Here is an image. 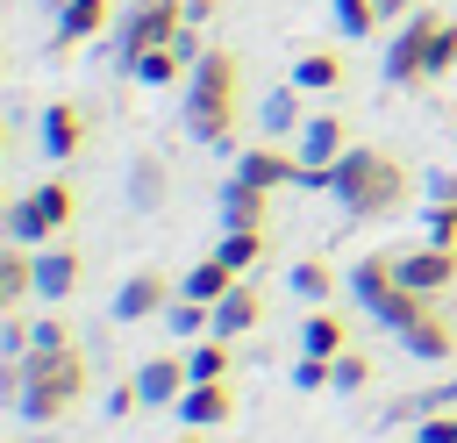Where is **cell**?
Here are the masks:
<instances>
[{
    "mask_svg": "<svg viewBox=\"0 0 457 443\" xmlns=\"http://www.w3.org/2000/svg\"><path fill=\"white\" fill-rule=\"evenodd\" d=\"M43 7H50V14H57V7H64V0H43Z\"/></svg>",
    "mask_w": 457,
    "mask_h": 443,
    "instance_id": "cell-42",
    "label": "cell"
},
{
    "mask_svg": "<svg viewBox=\"0 0 457 443\" xmlns=\"http://www.w3.org/2000/svg\"><path fill=\"white\" fill-rule=\"evenodd\" d=\"M179 422L186 429H228L236 422V386L228 379H193L179 393Z\"/></svg>",
    "mask_w": 457,
    "mask_h": 443,
    "instance_id": "cell-14",
    "label": "cell"
},
{
    "mask_svg": "<svg viewBox=\"0 0 457 443\" xmlns=\"http://www.w3.org/2000/svg\"><path fill=\"white\" fill-rule=\"evenodd\" d=\"M43 150L64 164V157H79L86 150V107H71V100H50L43 107Z\"/></svg>",
    "mask_w": 457,
    "mask_h": 443,
    "instance_id": "cell-18",
    "label": "cell"
},
{
    "mask_svg": "<svg viewBox=\"0 0 457 443\" xmlns=\"http://www.w3.org/2000/svg\"><path fill=\"white\" fill-rule=\"evenodd\" d=\"M200 50H207V43H200V29L186 21V29L171 36V43H157V50H143V57L129 64V79H143V86H186V71L200 64Z\"/></svg>",
    "mask_w": 457,
    "mask_h": 443,
    "instance_id": "cell-9",
    "label": "cell"
},
{
    "mask_svg": "<svg viewBox=\"0 0 457 443\" xmlns=\"http://www.w3.org/2000/svg\"><path fill=\"white\" fill-rule=\"evenodd\" d=\"M293 386H300V393H321V386H336V357H314V350H300V364H293Z\"/></svg>",
    "mask_w": 457,
    "mask_h": 443,
    "instance_id": "cell-33",
    "label": "cell"
},
{
    "mask_svg": "<svg viewBox=\"0 0 457 443\" xmlns=\"http://www.w3.org/2000/svg\"><path fill=\"white\" fill-rule=\"evenodd\" d=\"M93 386V364L86 350H29V357H7L0 364V400L29 422V429H50V422H71L79 400Z\"/></svg>",
    "mask_w": 457,
    "mask_h": 443,
    "instance_id": "cell-1",
    "label": "cell"
},
{
    "mask_svg": "<svg viewBox=\"0 0 457 443\" xmlns=\"http://www.w3.org/2000/svg\"><path fill=\"white\" fill-rule=\"evenodd\" d=\"M371 29H386L378 0H336V36H343V43H357V36H371Z\"/></svg>",
    "mask_w": 457,
    "mask_h": 443,
    "instance_id": "cell-29",
    "label": "cell"
},
{
    "mask_svg": "<svg viewBox=\"0 0 457 443\" xmlns=\"http://www.w3.org/2000/svg\"><path fill=\"white\" fill-rule=\"evenodd\" d=\"M179 443H207V436H200V429H193V436H179Z\"/></svg>",
    "mask_w": 457,
    "mask_h": 443,
    "instance_id": "cell-41",
    "label": "cell"
},
{
    "mask_svg": "<svg viewBox=\"0 0 457 443\" xmlns=\"http://www.w3.org/2000/svg\"><path fill=\"white\" fill-rule=\"evenodd\" d=\"M71 214H79V186H71V179H43V186H29V193L7 207V236L29 243V250H43V243H57V236L71 229Z\"/></svg>",
    "mask_w": 457,
    "mask_h": 443,
    "instance_id": "cell-5",
    "label": "cell"
},
{
    "mask_svg": "<svg viewBox=\"0 0 457 443\" xmlns=\"http://www.w3.org/2000/svg\"><path fill=\"white\" fill-rule=\"evenodd\" d=\"M79 279H86V257L57 236V243H43L36 250V300H50V307H64L71 293H79Z\"/></svg>",
    "mask_w": 457,
    "mask_h": 443,
    "instance_id": "cell-11",
    "label": "cell"
},
{
    "mask_svg": "<svg viewBox=\"0 0 457 443\" xmlns=\"http://www.w3.org/2000/svg\"><path fill=\"white\" fill-rule=\"evenodd\" d=\"M186 364H193V379H236L228 336H207V343H193V350H186Z\"/></svg>",
    "mask_w": 457,
    "mask_h": 443,
    "instance_id": "cell-28",
    "label": "cell"
},
{
    "mask_svg": "<svg viewBox=\"0 0 457 443\" xmlns=\"http://www.w3.org/2000/svg\"><path fill=\"white\" fill-rule=\"evenodd\" d=\"M286 286H293V293H300L307 307H321V300H328V293H336L343 279H336V264H321V257H300V264L286 272Z\"/></svg>",
    "mask_w": 457,
    "mask_h": 443,
    "instance_id": "cell-26",
    "label": "cell"
},
{
    "mask_svg": "<svg viewBox=\"0 0 457 443\" xmlns=\"http://www.w3.org/2000/svg\"><path fill=\"white\" fill-rule=\"evenodd\" d=\"M336 386H343V393H364V386H371V357H364L357 343L336 357Z\"/></svg>",
    "mask_w": 457,
    "mask_h": 443,
    "instance_id": "cell-34",
    "label": "cell"
},
{
    "mask_svg": "<svg viewBox=\"0 0 457 443\" xmlns=\"http://www.w3.org/2000/svg\"><path fill=\"white\" fill-rule=\"evenodd\" d=\"M221 7H228V0H186V21H193V29H207Z\"/></svg>",
    "mask_w": 457,
    "mask_h": 443,
    "instance_id": "cell-37",
    "label": "cell"
},
{
    "mask_svg": "<svg viewBox=\"0 0 457 443\" xmlns=\"http://www.w3.org/2000/svg\"><path fill=\"white\" fill-rule=\"evenodd\" d=\"M443 14L421 0L407 21H393V43H386V86H428V57H436V43H443Z\"/></svg>",
    "mask_w": 457,
    "mask_h": 443,
    "instance_id": "cell-6",
    "label": "cell"
},
{
    "mask_svg": "<svg viewBox=\"0 0 457 443\" xmlns=\"http://www.w3.org/2000/svg\"><path fill=\"white\" fill-rule=\"evenodd\" d=\"M214 250H221V257L250 279V272L264 264V229H221V243H214Z\"/></svg>",
    "mask_w": 457,
    "mask_h": 443,
    "instance_id": "cell-27",
    "label": "cell"
},
{
    "mask_svg": "<svg viewBox=\"0 0 457 443\" xmlns=\"http://www.w3.org/2000/svg\"><path fill=\"white\" fill-rule=\"evenodd\" d=\"M400 279H407L414 293H450V286H457V250H450V243L400 250Z\"/></svg>",
    "mask_w": 457,
    "mask_h": 443,
    "instance_id": "cell-16",
    "label": "cell"
},
{
    "mask_svg": "<svg viewBox=\"0 0 457 443\" xmlns=\"http://www.w3.org/2000/svg\"><path fill=\"white\" fill-rule=\"evenodd\" d=\"M186 386H193V364H186L179 350H157V357L136 364V393H143V407H179Z\"/></svg>",
    "mask_w": 457,
    "mask_h": 443,
    "instance_id": "cell-13",
    "label": "cell"
},
{
    "mask_svg": "<svg viewBox=\"0 0 457 443\" xmlns=\"http://www.w3.org/2000/svg\"><path fill=\"white\" fill-rule=\"evenodd\" d=\"M29 293H36V250L7 236V250H0V314H21Z\"/></svg>",
    "mask_w": 457,
    "mask_h": 443,
    "instance_id": "cell-19",
    "label": "cell"
},
{
    "mask_svg": "<svg viewBox=\"0 0 457 443\" xmlns=\"http://www.w3.org/2000/svg\"><path fill=\"white\" fill-rule=\"evenodd\" d=\"M328 193H336L343 214L378 222V214H400V207H407L414 171H407L393 150H378V143H350V150L336 157V171H328Z\"/></svg>",
    "mask_w": 457,
    "mask_h": 443,
    "instance_id": "cell-3",
    "label": "cell"
},
{
    "mask_svg": "<svg viewBox=\"0 0 457 443\" xmlns=\"http://www.w3.org/2000/svg\"><path fill=\"white\" fill-rule=\"evenodd\" d=\"M414 443H457V407H436L414 422Z\"/></svg>",
    "mask_w": 457,
    "mask_h": 443,
    "instance_id": "cell-35",
    "label": "cell"
},
{
    "mask_svg": "<svg viewBox=\"0 0 457 443\" xmlns=\"http://www.w3.org/2000/svg\"><path fill=\"white\" fill-rule=\"evenodd\" d=\"M428 200H457V179H450V171H436V179H428Z\"/></svg>",
    "mask_w": 457,
    "mask_h": 443,
    "instance_id": "cell-38",
    "label": "cell"
},
{
    "mask_svg": "<svg viewBox=\"0 0 457 443\" xmlns=\"http://www.w3.org/2000/svg\"><path fill=\"white\" fill-rule=\"evenodd\" d=\"M350 300H357L371 322H386L393 336H400L414 314H428V307H436V293H414V286L400 279V257H393V250H371V257H357V264H350Z\"/></svg>",
    "mask_w": 457,
    "mask_h": 443,
    "instance_id": "cell-4",
    "label": "cell"
},
{
    "mask_svg": "<svg viewBox=\"0 0 457 443\" xmlns=\"http://www.w3.org/2000/svg\"><path fill=\"white\" fill-rule=\"evenodd\" d=\"M300 150V171H336V157L350 150V121L343 114H307V129L293 136Z\"/></svg>",
    "mask_w": 457,
    "mask_h": 443,
    "instance_id": "cell-12",
    "label": "cell"
},
{
    "mask_svg": "<svg viewBox=\"0 0 457 443\" xmlns=\"http://www.w3.org/2000/svg\"><path fill=\"white\" fill-rule=\"evenodd\" d=\"M414 7H421V0H378V14H386V21H407Z\"/></svg>",
    "mask_w": 457,
    "mask_h": 443,
    "instance_id": "cell-39",
    "label": "cell"
},
{
    "mask_svg": "<svg viewBox=\"0 0 457 443\" xmlns=\"http://www.w3.org/2000/svg\"><path fill=\"white\" fill-rule=\"evenodd\" d=\"M257 322H264V293H257L250 279H236V286L214 300V336H228V343H236V336H250Z\"/></svg>",
    "mask_w": 457,
    "mask_h": 443,
    "instance_id": "cell-17",
    "label": "cell"
},
{
    "mask_svg": "<svg viewBox=\"0 0 457 443\" xmlns=\"http://www.w3.org/2000/svg\"><path fill=\"white\" fill-rule=\"evenodd\" d=\"M29 350H71V322L50 307V314H36L29 322Z\"/></svg>",
    "mask_w": 457,
    "mask_h": 443,
    "instance_id": "cell-32",
    "label": "cell"
},
{
    "mask_svg": "<svg viewBox=\"0 0 457 443\" xmlns=\"http://www.w3.org/2000/svg\"><path fill=\"white\" fill-rule=\"evenodd\" d=\"M129 200H136V207H157V200H164V164H157V157H136V171H129Z\"/></svg>",
    "mask_w": 457,
    "mask_h": 443,
    "instance_id": "cell-30",
    "label": "cell"
},
{
    "mask_svg": "<svg viewBox=\"0 0 457 443\" xmlns=\"http://www.w3.org/2000/svg\"><path fill=\"white\" fill-rule=\"evenodd\" d=\"M114 21V0H64L57 7V50H79L86 36H100Z\"/></svg>",
    "mask_w": 457,
    "mask_h": 443,
    "instance_id": "cell-20",
    "label": "cell"
},
{
    "mask_svg": "<svg viewBox=\"0 0 457 443\" xmlns=\"http://www.w3.org/2000/svg\"><path fill=\"white\" fill-rule=\"evenodd\" d=\"M450 64H457V21H450Z\"/></svg>",
    "mask_w": 457,
    "mask_h": 443,
    "instance_id": "cell-40",
    "label": "cell"
},
{
    "mask_svg": "<svg viewBox=\"0 0 457 443\" xmlns=\"http://www.w3.org/2000/svg\"><path fill=\"white\" fill-rule=\"evenodd\" d=\"M400 350H407L414 364H443V357H457V322H450L443 307H428V314H414V322L400 329Z\"/></svg>",
    "mask_w": 457,
    "mask_h": 443,
    "instance_id": "cell-15",
    "label": "cell"
},
{
    "mask_svg": "<svg viewBox=\"0 0 457 443\" xmlns=\"http://www.w3.org/2000/svg\"><path fill=\"white\" fill-rule=\"evenodd\" d=\"M293 86H300V93H336V86H343V50H300Z\"/></svg>",
    "mask_w": 457,
    "mask_h": 443,
    "instance_id": "cell-24",
    "label": "cell"
},
{
    "mask_svg": "<svg viewBox=\"0 0 457 443\" xmlns=\"http://www.w3.org/2000/svg\"><path fill=\"white\" fill-rule=\"evenodd\" d=\"M264 207H271V193L228 171V186H221V229H264Z\"/></svg>",
    "mask_w": 457,
    "mask_h": 443,
    "instance_id": "cell-21",
    "label": "cell"
},
{
    "mask_svg": "<svg viewBox=\"0 0 457 443\" xmlns=\"http://www.w3.org/2000/svg\"><path fill=\"white\" fill-rule=\"evenodd\" d=\"M179 93H186V136L228 150L236 143V121H243V57L221 50V43H207Z\"/></svg>",
    "mask_w": 457,
    "mask_h": 443,
    "instance_id": "cell-2",
    "label": "cell"
},
{
    "mask_svg": "<svg viewBox=\"0 0 457 443\" xmlns=\"http://www.w3.org/2000/svg\"><path fill=\"white\" fill-rule=\"evenodd\" d=\"M179 29H186V0H129L114 21V50H121V64H136L143 50L171 43Z\"/></svg>",
    "mask_w": 457,
    "mask_h": 443,
    "instance_id": "cell-7",
    "label": "cell"
},
{
    "mask_svg": "<svg viewBox=\"0 0 457 443\" xmlns=\"http://www.w3.org/2000/svg\"><path fill=\"white\" fill-rule=\"evenodd\" d=\"M236 279H243V272H236V264H228V257L214 250V257H200V264H193V272L179 279V293H193V300H207V307H214V300H221V293H228Z\"/></svg>",
    "mask_w": 457,
    "mask_h": 443,
    "instance_id": "cell-23",
    "label": "cell"
},
{
    "mask_svg": "<svg viewBox=\"0 0 457 443\" xmlns=\"http://www.w3.org/2000/svg\"><path fill=\"white\" fill-rule=\"evenodd\" d=\"M428 243H450L457 250V200H436L428 207Z\"/></svg>",
    "mask_w": 457,
    "mask_h": 443,
    "instance_id": "cell-36",
    "label": "cell"
},
{
    "mask_svg": "<svg viewBox=\"0 0 457 443\" xmlns=\"http://www.w3.org/2000/svg\"><path fill=\"white\" fill-rule=\"evenodd\" d=\"M300 350H314V357H343V350H350V322L321 300V307L300 322Z\"/></svg>",
    "mask_w": 457,
    "mask_h": 443,
    "instance_id": "cell-22",
    "label": "cell"
},
{
    "mask_svg": "<svg viewBox=\"0 0 457 443\" xmlns=\"http://www.w3.org/2000/svg\"><path fill=\"white\" fill-rule=\"evenodd\" d=\"M171 300H179V293H171V272H164V264H136V272L114 286V322H164Z\"/></svg>",
    "mask_w": 457,
    "mask_h": 443,
    "instance_id": "cell-8",
    "label": "cell"
},
{
    "mask_svg": "<svg viewBox=\"0 0 457 443\" xmlns=\"http://www.w3.org/2000/svg\"><path fill=\"white\" fill-rule=\"evenodd\" d=\"M436 407H457V379H436L428 393L400 400V407H393V422H400V414H407V422H421V414H436Z\"/></svg>",
    "mask_w": 457,
    "mask_h": 443,
    "instance_id": "cell-31",
    "label": "cell"
},
{
    "mask_svg": "<svg viewBox=\"0 0 457 443\" xmlns=\"http://www.w3.org/2000/svg\"><path fill=\"white\" fill-rule=\"evenodd\" d=\"M236 179H250V186H264V193L300 186V150L278 143V136H264V143H250V150L236 157Z\"/></svg>",
    "mask_w": 457,
    "mask_h": 443,
    "instance_id": "cell-10",
    "label": "cell"
},
{
    "mask_svg": "<svg viewBox=\"0 0 457 443\" xmlns=\"http://www.w3.org/2000/svg\"><path fill=\"white\" fill-rule=\"evenodd\" d=\"M307 129V107H300V86H278L271 100H264V136H278V143H293Z\"/></svg>",
    "mask_w": 457,
    "mask_h": 443,
    "instance_id": "cell-25",
    "label": "cell"
}]
</instances>
